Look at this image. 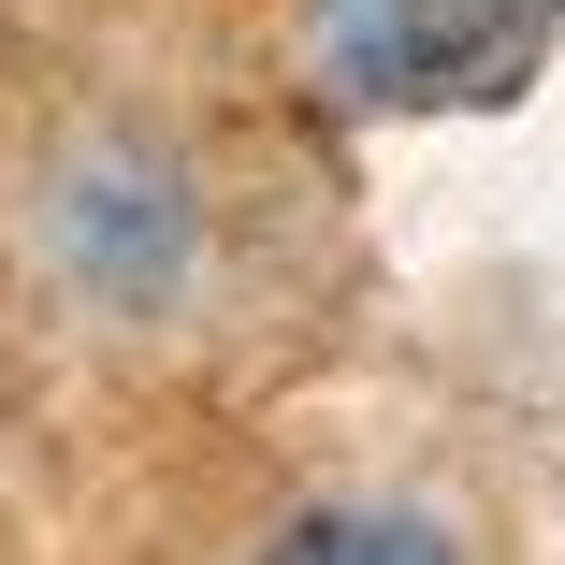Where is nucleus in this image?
I'll return each mask as SVG.
<instances>
[{
	"label": "nucleus",
	"instance_id": "nucleus-2",
	"mask_svg": "<svg viewBox=\"0 0 565 565\" xmlns=\"http://www.w3.org/2000/svg\"><path fill=\"white\" fill-rule=\"evenodd\" d=\"M565 0H305L290 44L333 117H479L522 102Z\"/></svg>",
	"mask_w": 565,
	"mask_h": 565
},
{
	"label": "nucleus",
	"instance_id": "nucleus-3",
	"mask_svg": "<svg viewBox=\"0 0 565 565\" xmlns=\"http://www.w3.org/2000/svg\"><path fill=\"white\" fill-rule=\"evenodd\" d=\"M276 551H305V565H435L449 522H420V508H305Z\"/></svg>",
	"mask_w": 565,
	"mask_h": 565
},
{
	"label": "nucleus",
	"instance_id": "nucleus-1",
	"mask_svg": "<svg viewBox=\"0 0 565 565\" xmlns=\"http://www.w3.org/2000/svg\"><path fill=\"white\" fill-rule=\"evenodd\" d=\"M30 262L58 276V305L87 319H160L203 276V174L146 131V117H87L44 189H30Z\"/></svg>",
	"mask_w": 565,
	"mask_h": 565
}]
</instances>
